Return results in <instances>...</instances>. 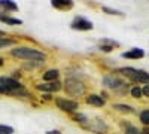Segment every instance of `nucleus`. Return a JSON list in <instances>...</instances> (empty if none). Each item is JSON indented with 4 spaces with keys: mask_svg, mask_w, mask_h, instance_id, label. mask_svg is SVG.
Segmentation results:
<instances>
[{
    "mask_svg": "<svg viewBox=\"0 0 149 134\" xmlns=\"http://www.w3.org/2000/svg\"><path fill=\"white\" fill-rule=\"evenodd\" d=\"M103 85H104V87H107V88H110V90H113V91H119L121 88H127V85L124 83L119 78H116L113 75L106 76L103 79Z\"/></svg>",
    "mask_w": 149,
    "mask_h": 134,
    "instance_id": "5",
    "label": "nucleus"
},
{
    "mask_svg": "<svg viewBox=\"0 0 149 134\" xmlns=\"http://www.w3.org/2000/svg\"><path fill=\"white\" fill-rule=\"evenodd\" d=\"M113 46H118V42L109 40V39H103L100 42V49L104 51V52H110L112 49H113Z\"/></svg>",
    "mask_w": 149,
    "mask_h": 134,
    "instance_id": "13",
    "label": "nucleus"
},
{
    "mask_svg": "<svg viewBox=\"0 0 149 134\" xmlns=\"http://www.w3.org/2000/svg\"><path fill=\"white\" fill-rule=\"evenodd\" d=\"M72 28L73 30H81V31H86V30H93V22L90 19H86L84 17H76L72 22Z\"/></svg>",
    "mask_w": 149,
    "mask_h": 134,
    "instance_id": "6",
    "label": "nucleus"
},
{
    "mask_svg": "<svg viewBox=\"0 0 149 134\" xmlns=\"http://www.w3.org/2000/svg\"><path fill=\"white\" fill-rule=\"evenodd\" d=\"M0 8H3L6 12H8V10H10V12H15V10H18L17 3L10 2V0H0Z\"/></svg>",
    "mask_w": 149,
    "mask_h": 134,
    "instance_id": "15",
    "label": "nucleus"
},
{
    "mask_svg": "<svg viewBox=\"0 0 149 134\" xmlns=\"http://www.w3.org/2000/svg\"><path fill=\"white\" fill-rule=\"evenodd\" d=\"M125 134H140V131L136 128V127L127 125V127H125Z\"/></svg>",
    "mask_w": 149,
    "mask_h": 134,
    "instance_id": "23",
    "label": "nucleus"
},
{
    "mask_svg": "<svg viewBox=\"0 0 149 134\" xmlns=\"http://www.w3.org/2000/svg\"><path fill=\"white\" fill-rule=\"evenodd\" d=\"M10 55L19 60H29V61H37V63H43L46 60L45 52L30 46H17L14 49H10Z\"/></svg>",
    "mask_w": 149,
    "mask_h": 134,
    "instance_id": "1",
    "label": "nucleus"
},
{
    "mask_svg": "<svg viewBox=\"0 0 149 134\" xmlns=\"http://www.w3.org/2000/svg\"><path fill=\"white\" fill-rule=\"evenodd\" d=\"M103 10L107 12L109 15H121V12L116 10V9H112V8H107V6H103Z\"/></svg>",
    "mask_w": 149,
    "mask_h": 134,
    "instance_id": "24",
    "label": "nucleus"
},
{
    "mask_svg": "<svg viewBox=\"0 0 149 134\" xmlns=\"http://www.w3.org/2000/svg\"><path fill=\"white\" fill-rule=\"evenodd\" d=\"M140 121H142L145 125H149V109L140 112Z\"/></svg>",
    "mask_w": 149,
    "mask_h": 134,
    "instance_id": "20",
    "label": "nucleus"
},
{
    "mask_svg": "<svg viewBox=\"0 0 149 134\" xmlns=\"http://www.w3.org/2000/svg\"><path fill=\"white\" fill-rule=\"evenodd\" d=\"M73 119L76 121V122H81V124H86V122H88L86 116L82 115V113H73Z\"/></svg>",
    "mask_w": 149,
    "mask_h": 134,
    "instance_id": "19",
    "label": "nucleus"
},
{
    "mask_svg": "<svg viewBox=\"0 0 149 134\" xmlns=\"http://www.w3.org/2000/svg\"><path fill=\"white\" fill-rule=\"evenodd\" d=\"M140 134H149V128L146 127V128H143L142 131H140Z\"/></svg>",
    "mask_w": 149,
    "mask_h": 134,
    "instance_id": "27",
    "label": "nucleus"
},
{
    "mask_svg": "<svg viewBox=\"0 0 149 134\" xmlns=\"http://www.w3.org/2000/svg\"><path fill=\"white\" fill-rule=\"evenodd\" d=\"M14 43H15V40L10 37H0V48H5V46L14 45Z\"/></svg>",
    "mask_w": 149,
    "mask_h": 134,
    "instance_id": "18",
    "label": "nucleus"
},
{
    "mask_svg": "<svg viewBox=\"0 0 149 134\" xmlns=\"http://www.w3.org/2000/svg\"><path fill=\"white\" fill-rule=\"evenodd\" d=\"M55 104L60 110L63 112H67V113H73L74 110L79 109V103L74 101V100H67V99H63V97H58L55 99Z\"/></svg>",
    "mask_w": 149,
    "mask_h": 134,
    "instance_id": "4",
    "label": "nucleus"
},
{
    "mask_svg": "<svg viewBox=\"0 0 149 134\" xmlns=\"http://www.w3.org/2000/svg\"><path fill=\"white\" fill-rule=\"evenodd\" d=\"M85 101L86 104H91V106H97V107H102L104 106V99H102V95H97V94H90L85 97Z\"/></svg>",
    "mask_w": 149,
    "mask_h": 134,
    "instance_id": "8",
    "label": "nucleus"
},
{
    "mask_svg": "<svg viewBox=\"0 0 149 134\" xmlns=\"http://www.w3.org/2000/svg\"><path fill=\"white\" fill-rule=\"evenodd\" d=\"M58 75H60V72H58L57 69H51V70H48V72L43 73V81H46V82H54V81H57Z\"/></svg>",
    "mask_w": 149,
    "mask_h": 134,
    "instance_id": "14",
    "label": "nucleus"
},
{
    "mask_svg": "<svg viewBox=\"0 0 149 134\" xmlns=\"http://www.w3.org/2000/svg\"><path fill=\"white\" fill-rule=\"evenodd\" d=\"M113 109H116V110H119V112H125V113H133V112H134V109H133L131 106H128V104H121V103L113 104Z\"/></svg>",
    "mask_w": 149,
    "mask_h": 134,
    "instance_id": "16",
    "label": "nucleus"
},
{
    "mask_svg": "<svg viewBox=\"0 0 149 134\" xmlns=\"http://www.w3.org/2000/svg\"><path fill=\"white\" fill-rule=\"evenodd\" d=\"M131 81L142 82V83H149V73H146L143 70H137V72L134 73V76L131 78Z\"/></svg>",
    "mask_w": 149,
    "mask_h": 134,
    "instance_id": "10",
    "label": "nucleus"
},
{
    "mask_svg": "<svg viewBox=\"0 0 149 134\" xmlns=\"http://www.w3.org/2000/svg\"><path fill=\"white\" fill-rule=\"evenodd\" d=\"M0 37H5V31L3 30H0Z\"/></svg>",
    "mask_w": 149,
    "mask_h": 134,
    "instance_id": "28",
    "label": "nucleus"
},
{
    "mask_svg": "<svg viewBox=\"0 0 149 134\" xmlns=\"http://www.w3.org/2000/svg\"><path fill=\"white\" fill-rule=\"evenodd\" d=\"M22 88V85L19 81L14 79V78H0V94H6L9 95L12 91H15V90H19Z\"/></svg>",
    "mask_w": 149,
    "mask_h": 134,
    "instance_id": "2",
    "label": "nucleus"
},
{
    "mask_svg": "<svg viewBox=\"0 0 149 134\" xmlns=\"http://www.w3.org/2000/svg\"><path fill=\"white\" fill-rule=\"evenodd\" d=\"M0 21L9 24V26H19V24H22V21L19 18H14V17H9L5 14H0Z\"/></svg>",
    "mask_w": 149,
    "mask_h": 134,
    "instance_id": "12",
    "label": "nucleus"
},
{
    "mask_svg": "<svg viewBox=\"0 0 149 134\" xmlns=\"http://www.w3.org/2000/svg\"><path fill=\"white\" fill-rule=\"evenodd\" d=\"M143 57H145V51L140 49V48H133V49L122 54V58H131V60H139Z\"/></svg>",
    "mask_w": 149,
    "mask_h": 134,
    "instance_id": "9",
    "label": "nucleus"
},
{
    "mask_svg": "<svg viewBox=\"0 0 149 134\" xmlns=\"http://www.w3.org/2000/svg\"><path fill=\"white\" fill-rule=\"evenodd\" d=\"M46 134H61L58 130H51V131H46Z\"/></svg>",
    "mask_w": 149,
    "mask_h": 134,
    "instance_id": "26",
    "label": "nucleus"
},
{
    "mask_svg": "<svg viewBox=\"0 0 149 134\" xmlns=\"http://www.w3.org/2000/svg\"><path fill=\"white\" fill-rule=\"evenodd\" d=\"M0 134H14V128L9 127V125L2 124L0 125Z\"/></svg>",
    "mask_w": 149,
    "mask_h": 134,
    "instance_id": "21",
    "label": "nucleus"
},
{
    "mask_svg": "<svg viewBox=\"0 0 149 134\" xmlns=\"http://www.w3.org/2000/svg\"><path fill=\"white\" fill-rule=\"evenodd\" d=\"M118 72H121L122 75H125V76H128V78L131 79V78L134 76V73L137 72V70H136V69H133V67H124V69H119Z\"/></svg>",
    "mask_w": 149,
    "mask_h": 134,
    "instance_id": "17",
    "label": "nucleus"
},
{
    "mask_svg": "<svg viewBox=\"0 0 149 134\" xmlns=\"http://www.w3.org/2000/svg\"><path fill=\"white\" fill-rule=\"evenodd\" d=\"M3 64H5V63H3V58H2V57H0V67H2Z\"/></svg>",
    "mask_w": 149,
    "mask_h": 134,
    "instance_id": "29",
    "label": "nucleus"
},
{
    "mask_svg": "<svg viewBox=\"0 0 149 134\" xmlns=\"http://www.w3.org/2000/svg\"><path fill=\"white\" fill-rule=\"evenodd\" d=\"M36 90L43 91V92H55L61 90V82L54 81V82H46V83H37Z\"/></svg>",
    "mask_w": 149,
    "mask_h": 134,
    "instance_id": "7",
    "label": "nucleus"
},
{
    "mask_svg": "<svg viewBox=\"0 0 149 134\" xmlns=\"http://www.w3.org/2000/svg\"><path fill=\"white\" fill-rule=\"evenodd\" d=\"M64 88H66V92L73 97H81L85 94V85L79 82L78 79H67L64 83Z\"/></svg>",
    "mask_w": 149,
    "mask_h": 134,
    "instance_id": "3",
    "label": "nucleus"
},
{
    "mask_svg": "<svg viewBox=\"0 0 149 134\" xmlns=\"http://www.w3.org/2000/svg\"><path fill=\"white\" fill-rule=\"evenodd\" d=\"M142 92H143V95H145V97H149V83H148V85H145V87H143Z\"/></svg>",
    "mask_w": 149,
    "mask_h": 134,
    "instance_id": "25",
    "label": "nucleus"
},
{
    "mask_svg": "<svg viewBox=\"0 0 149 134\" xmlns=\"http://www.w3.org/2000/svg\"><path fill=\"white\" fill-rule=\"evenodd\" d=\"M51 5L57 9H70L73 6V2H70V0H52Z\"/></svg>",
    "mask_w": 149,
    "mask_h": 134,
    "instance_id": "11",
    "label": "nucleus"
},
{
    "mask_svg": "<svg viewBox=\"0 0 149 134\" xmlns=\"http://www.w3.org/2000/svg\"><path fill=\"white\" fill-rule=\"evenodd\" d=\"M131 95L134 97V99H140V97L143 95V92L139 87H134V88H131Z\"/></svg>",
    "mask_w": 149,
    "mask_h": 134,
    "instance_id": "22",
    "label": "nucleus"
}]
</instances>
